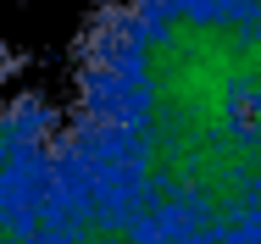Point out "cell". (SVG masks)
Listing matches in <instances>:
<instances>
[{
    "label": "cell",
    "mask_w": 261,
    "mask_h": 244,
    "mask_svg": "<svg viewBox=\"0 0 261 244\" xmlns=\"http://www.w3.org/2000/svg\"><path fill=\"white\" fill-rule=\"evenodd\" d=\"M61 122L156 244H261V0H111Z\"/></svg>",
    "instance_id": "obj_1"
},
{
    "label": "cell",
    "mask_w": 261,
    "mask_h": 244,
    "mask_svg": "<svg viewBox=\"0 0 261 244\" xmlns=\"http://www.w3.org/2000/svg\"><path fill=\"white\" fill-rule=\"evenodd\" d=\"M0 244H156V233L56 128L0 183Z\"/></svg>",
    "instance_id": "obj_2"
}]
</instances>
